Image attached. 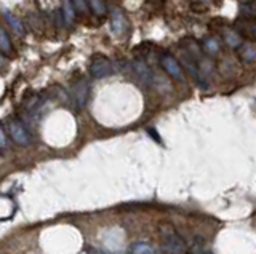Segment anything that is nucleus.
Instances as JSON below:
<instances>
[{"label":"nucleus","mask_w":256,"mask_h":254,"mask_svg":"<svg viewBox=\"0 0 256 254\" xmlns=\"http://www.w3.org/2000/svg\"><path fill=\"white\" fill-rule=\"evenodd\" d=\"M162 235V250L167 254H188V246L184 243L183 237L168 224H163L160 227Z\"/></svg>","instance_id":"1"},{"label":"nucleus","mask_w":256,"mask_h":254,"mask_svg":"<svg viewBox=\"0 0 256 254\" xmlns=\"http://www.w3.org/2000/svg\"><path fill=\"white\" fill-rule=\"evenodd\" d=\"M160 66L173 80L179 82V84H186V74H184V70H183V66L179 64V61L173 56V54H170V53L162 54Z\"/></svg>","instance_id":"2"},{"label":"nucleus","mask_w":256,"mask_h":254,"mask_svg":"<svg viewBox=\"0 0 256 254\" xmlns=\"http://www.w3.org/2000/svg\"><path fill=\"white\" fill-rule=\"evenodd\" d=\"M90 74L95 79H106V77L112 75L114 74L112 61L104 56V54H95L90 63Z\"/></svg>","instance_id":"3"},{"label":"nucleus","mask_w":256,"mask_h":254,"mask_svg":"<svg viewBox=\"0 0 256 254\" xmlns=\"http://www.w3.org/2000/svg\"><path fill=\"white\" fill-rule=\"evenodd\" d=\"M10 128V136H12V139L16 142L18 146H23V147H27L32 142V136L31 133L27 131L26 126L21 123L18 120H12L8 125Z\"/></svg>","instance_id":"4"},{"label":"nucleus","mask_w":256,"mask_h":254,"mask_svg":"<svg viewBox=\"0 0 256 254\" xmlns=\"http://www.w3.org/2000/svg\"><path fill=\"white\" fill-rule=\"evenodd\" d=\"M86 98H88V84L84 79H80L72 86V99L77 104V107H84L86 102Z\"/></svg>","instance_id":"5"},{"label":"nucleus","mask_w":256,"mask_h":254,"mask_svg":"<svg viewBox=\"0 0 256 254\" xmlns=\"http://www.w3.org/2000/svg\"><path fill=\"white\" fill-rule=\"evenodd\" d=\"M133 70L136 77H138V80L141 82L143 85H149L152 82V72L149 69V66L144 63L143 59H136L133 63Z\"/></svg>","instance_id":"6"},{"label":"nucleus","mask_w":256,"mask_h":254,"mask_svg":"<svg viewBox=\"0 0 256 254\" xmlns=\"http://www.w3.org/2000/svg\"><path fill=\"white\" fill-rule=\"evenodd\" d=\"M125 27H127V18L122 13V10H116L111 18V32L114 35H122L125 32Z\"/></svg>","instance_id":"7"},{"label":"nucleus","mask_w":256,"mask_h":254,"mask_svg":"<svg viewBox=\"0 0 256 254\" xmlns=\"http://www.w3.org/2000/svg\"><path fill=\"white\" fill-rule=\"evenodd\" d=\"M239 56L247 64L256 63V43H252V42L242 43L240 48H239Z\"/></svg>","instance_id":"8"},{"label":"nucleus","mask_w":256,"mask_h":254,"mask_svg":"<svg viewBox=\"0 0 256 254\" xmlns=\"http://www.w3.org/2000/svg\"><path fill=\"white\" fill-rule=\"evenodd\" d=\"M224 40L227 43V47L232 50L240 48V45H242V35L239 34L236 29H226L224 31Z\"/></svg>","instance_id":"9"},{"label":"nucleus","mask_w":256,"mask_h":254,"mask_svg":"<svg viewBox=\"0 0 256 254\" xmlns=\"http://www.w3.org/2000/svg\"><path fill=\"white\" fill-rule=\"evenodd\" d=\"M61 15L64 18V23H66L68 26H72L74 21H75V10H74V5L72 2H69V0H66V2H63V10H61Z\"/></svg>","instance_id":"10"},{"label":"nucleus","mask_w":256,"mask_h":254,"mask_svg":"<svg viewBox=\"0 0 256 254\" xmlns=\"http://www.w3.org/2000/svg\"><path fill=\"white\" fill-rule=\"evenodd\" d=\"M204 50L208 54H218L221 51V42L216 37H206L204 40Z\"/></svg>","instance_id":"11"},{"label":"nucleus","mask_w":256,"mask_h":254,"mask_svg":"<svg viewBox=\"0 0 256 254\" xmlns=\"http://www.w3.org/2000/svg\"><path fill=\"white\" fill-rule=\"evenodd\" d=\"M130 254H155V250L152 248L149 243H135V245L130 248Z\"/></svg>","instance_id":"12"},{"label":"nucleus","mask_w":256,"mask_h":254,"mask_svg":"<svg viewBox=\"0 0 256 254\" xmlns=\"http://www.w3.org/2000/svg\"><path fill=\"white\" fill-rule=\"evenodd\" d=\"M5 18H7V21L10 23V26L13 27V31L16 32V34H18V35H23L24 34V26H23V23H21L18 18H16L15 15L5 12Z\"/></svg>","instance_id":"13"},{"label":"nucleus","mask_w":256,"mask_h":254,"mask_svg":"<svg viewBox=\"0 0 256 254\" xmlns=\"http://www.w3.org/2000/svg\"><path fill=\"white\" fill-rule=\"evenodd\" d=\"M88 7L91 8V12H93L96 16H104L107 13L106 3L100 2V0H91V2H88Z\"/></svg>","instance_id":"14"},{"label":"nucleus","mask_w":256,"mask_h":254,"mask_svg":"<svg viewBox=\"0 0 256 254\" xmlns=\"http://www.w3.org/2000/svg\"><path fill=\"white\" fill-rule=\"evenodd\" d=\"M12 42H10V37L7 34V31L3 27H0V50L5 53H10L12 51Z\"/></svg>","instance_id":"15"},{"label":"nucleus","mask_w":256,"mask_h":254,"mask_svg":"<svg viewBox=\"0 0 256 254\" xmlns=\"http://www.w3.org/2000/svg\"><path fill=\"white\" fill-rule=\"evenodd\" d=\"M242 13H245L247 16H256V3H240Z\"/></svg>","instance_id":"16"},{"label":"nucleus","mask_w":256,"mask_h":254,"mask_svg":"<svg viewBox=\"0 0 256 254\" xmlns=\"http://www.w3.org/2000/svg\"><path fill=\"white\" fill-rule=\"evenodd\" d=\"M72 5H74V10H75V12L79 10L80 13H85V12H86V7H88V3H86V2H82V0H75V2H72Z\"/></svg>","instance_id":"17"},{"label":"nucleus","mask_w":256,"mask_h":254,"mask_svg":"<svg viewBox=\"0 0 256 254\" xmlns=\"http://www.w3.org/2000/svg\"><path fill=\"white\" fill-rule=\"evenodd\" d=\"M8 144V137H7V133H5V130L0 126V147H7Z\"/></svg>","instance_id":"18"},{"label":"nucleus","mask_w":256,"mask_h":254,"mask_svg":"<svg viewBox=\"0 0 256 254\" xmlns=\"http://www.w3.org/2000/svg\"><path fill=\"white\" fill-rule=\"evenodd\" d=\"M190 7H192V10H202V12H205V8H206V5L205 3H190ZM200 12V13H202Z\"/></svg>","instance_id":"19"},{"label":"nucleus","mask_w":256,"mask_h":254,"mask_svg":"<svg viewBox=\"0 0 256 254\" xmlns=\"http://www.w3.org/2000/svg\"><path fill=\"white\" fill-rule=\"evenodd\" d=\"M5 64H7V59H5V56L2 54V51H0V69L5 68Z\"/></svg>","instance_id":"20"},{"label":"nucleus","mask_w":256,"mask_h":254,"mask_svg":"<svg viewBox=\"0 0 256 254\" xmlns=\"http://www.w3.org/2000/svg\"><path fill=\"white\" fill-rule=\"evenodd\" d=\"M250 34H252V37L256 40V23L252 24V29H250Z\"/></svg>","instance_id":"21"},{"label":"nucleus","mask_w":256,"mask_h":254,"mask_svg":"<svg viewBox=\"0 0 256 254\" xmlns=\"http://www.w3.org/2000/svg\"><path fill=\"white\" fill-rule=\"evenodd\" d=\"M90 254H104V253H101V251H98V250H91Z\"/></svg>","instance_id":"22"}]
</instances>
